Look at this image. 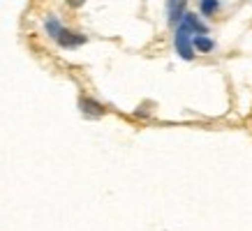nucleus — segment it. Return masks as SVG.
Masks as SVG:
<instances>
[{
  "label": "nucleus",
  "instance_id": "f257e3e1",
  "mask_svg": "<svg viewBox=\"0 0 252 231\" xmlns=\"http://www.w3.org/2000/svg\"><path fill=\"white\" fill-rule=\"evenodd\" d=\"M176 49H178V54L183 56L185 60H190L192 56H194V49H192V37H190V30L185 28L183 23L178 26V30H176Z\"/></svg>",
  "mask_w": 252,
  "mask_h": 231
},
{
  "label": "nucleus",
  "instance_id": "39448f33",
  "mask_svg": "<svg viewBox=\"0 0 252 231\" xmlns=\"http://www.w3.org/2000/svg\"><path fill=\"white\" fill-rule=\"evenodd\" d=\"M192 49L211 51V49H213V39H208L206 35H192Z\"/></svg>",
  "mask_w": 252,
  "mask_h": 231
},
{
  "label": "nucleus",
  "instance_id": "7ed1b4c3",
  "mask_svg": "<svg viewBox=\"0 0 252 231\" xmlns=\"http://www.w3.org/2000/svg\"><path fill=\"white\" fill-rule=\"evenodd\" d=\"M79 104H81V111H84L86 116H91V118H99V116L104 114V109L99 107L97 102H93L91 97H81Z\"/></svg>",
  "mask_w": 252,
  "mask_h": 231
},
{
  "label": "nucleus",
  "instance_id": "f03ea898",
  "mask_svg": "<svg viewBox=\"0 0 252 231\" xmlns=\"http://www.w3.org/2000/svg\"><path fill=\"white\" fill-rule=\"evenodd\" d=\"M56 39H58V44H63V46H79V44H84V42H86L84 35L69 32V30H65V28H61V30H58Z\"/></svg>",
  "mask_w": 252,
  "mask_h": 231
},
{
  "label": "nucleus",
  "instance_id": "423d86ee",
  "mask_svg": "<svg viewBox=\"0 0 252 231\" xmlns=\"http://www.w3.org/2000/svg\"><path fill=\"white\" fill-rule=\"evenodd\" d=\"M218 5H220V2H215V0H204V2H201V12H204V14H213L215 9H218Z\"/></svg>",
  "mask_w": 252,
  "mask_h": 231
},
{
  "label": "nucleus",
  "instance_id": "20e7f679",
  "mask_svg": "<svg viewBox=\"0 0 252 231\" xmlns=\"http://www.w3.org/2000/svg\"><path fill=\"white\" fill-rule=\"evenodd\" d=\"M167 9H169V21L171 23H178L185 16V2H167Z\"/></svg>",
  "mask_w": 252,
  "mask_h": 231
}]
</instances>
